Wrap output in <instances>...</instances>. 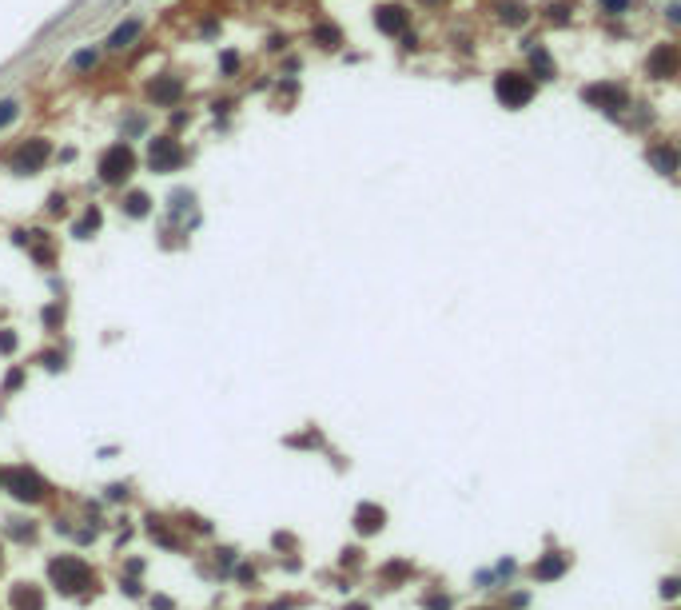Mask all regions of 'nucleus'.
I'll list each match as a JSON object with an SVG mask.
<instances>
[{
  "instance_id": "1",
  "label": "nucleus",
  "mask_w": 681,
  "mask_h": 610,
  "mask_svg": "<svg viewBox=\"0 0 681 610\" xmlns=\"http://www.w3.org/2000/svg\"><path fill=\"white\" fill-rule=\"evenodd\" d=\"M136 168H140V156H136V148H132L128 140L108 144V148L96 156V176H100V183H108V188H124V183L136 176Z\"/></svg>"
},
{
  "instance_id": "2",
  "label": "nucleus",
  "mask_w": 681,
  "mask_h": 610,
  "mask_svg": "<svg viewBox=\"0 0 681 610\" xmlns=\"http://www.w3.org/2000/svg\"><path fill=\"white\" fill-rule=\"evenodd\" d=\"M48 160H52V144L44 140V136H28V140H21L12 148L9 172L12 176H41Z\"/></svg>"
},
{
  "instance_id": "3",
  "label": "nucleus",
  "mask_w": 681,
  "mask_h": 610,
  "mask_svg": "<svg viewBox=\"0 0 681 610\" xmlns=\"http://www.w3.org/2000/svg\"><path fill=\"white\" fill-rule=\"evenodd\" d=\"M183 164H188V148H183L171 132H160V136H151L148 140V168L151 172L171 176V172H180Z\"/></svg>"
},
{
  "instance_id": "4",
  "label": "nucleus",
  "mask_w": 681,
  "mask_h": 610,
  "mask_svg": "<svg viewBox=\"0 0 681 610\" xmlns=\"http://www.w3.org/2000/svg\"><path fill=\"white\" fill-rule=\"evenodd\" d=\"M494 96H498L506 108H522V104L534 100V80L530 72H502L494 80Z\"/></svg>"
},
{
  "instance_id": "5",
  "label": "nucleus",
  "mask_w": 681,
  "mask_h": 610,
  "mask_svg": "<svg viewBox=\"0 0 681 610\" xmlns=\"http://www.w3.org/2000/svg\"><path fill=\"white\" fill-rule=\"evenodd\" d=\"M4 491H12L21 503H41L48 495V483L28 467H12V471H4Z\"/></svg>"
},
{
  "instance_id": "6",
  "label": "nucleus",
  "mask_w": 681,
  "mask_h": 610,
  "mask_svg": "<svg viewBox=\"0 0 681 610\" xmlns=\"http://www.w3.org/2000/svg\"><path fill=\"white\" fill-rule=\"evenodd\" d=\"M144 96H148V104H156V108H176V104L183 100V80L171 76V72H160V76L148 80Z\"/></svg>"
},
{
  "instance_id": "7",
  "label": "nucleus",
  "mask_w": 681,
  "mask_h": 610,
  "mask_svg": "<svg viewBox=\"0 0 681 610\" xmlns=\"http://www.w3.org/2000/svg\"><path fill=\"white\" fill-rule=\"evenodd\" d=\"M52 579H56V587L60 590H84L92 582V574H88V567H84L80 559H68V555H64V559H56L52 562Z\"/></svg>"
},
{
  "instance_id": "8",
  "label": "nucleus",
  "mask_w": 681,
  "mask_h": 610,
  "mask_svg": "<svg viewBox=\"0 0 681 610\" xmlns=\"http://www.w3.org/2000/svg\"><path fill=\"white\" fill-rule=\"evenodd\" d=\"M581 100H586V104H598V108H606V112H613V108H621V104H626V92H621L618 84H594V88L581 92Z\"/></svg>"
},
{
  "instance_id": "9",
  "label": "nucleus",
  "mask_w": 681,
  "mask_h": 610,
  "mask_svg": "<svg viewBox=\"0 0 681 610\" xmlns=\"http://www.w3.org/2000/svg\"><path fill=\"white\" fill-rule=\"evenodd\" d=\"M140 32H144V21L140 16H132V21H120L116 28H112V36L104 44H108L112 52H124V48H132V44L140 41Z\"/></svg>"
},
{
  "instance_id": "10",
  "label": "nucleus",
  "mask_w": 681,
  "mask_h": 610,
  "mask_svg": "<svg viewBox=\"0 0 681 610\" xmlns=\"http://www.w3.org/2000/svg\"><path fill=\"white\" fill-rule=\"evenodd\" d=\"M375 24H379V32H387V36H399V32H407V9H402V4H382V9L375 12Z\"/></svg>"
},
{
  "instance_id": "11",
  "label": "nucleus",
  "mask_w": 681,
  "mask_h": 610,
  "mask_svg": "<svg viewBox=\"0 0 681 610\" xmlns=\"http://www.w3.org/2000/svg\"><path fill=\"white\" fill-rule=\"evenodd\" d=\"M120 208H124V215H128V220H148V215H151V196L140 192V188H128Z\"/></svg>"
},
{
  "instance_id": "12",
  "label": "nucleus",
  "mask_w": 681,
  "mask_h": 610,
  "mask_svg": "<svg viewBox=\"0 0 681 610\" xmlns=\"http://www.w3.org/2000/svg\"><path fill=\"white\" fill-rule=\"evenodd\" d=\"M100 224H104V212L96 208V203H88V208H84V215L72 224V235H76V240H92V235L100 232Z\"/></svg>"
},
{
  "instance_id": "13",
  "label": "nucleus",
  "mask_w": 681,
  "mask_h": 610,
  "mask_svg": "<svg viewBox=\"0 0 681 610\" xmlns=\"http://www.w3.org/2000/svg\"><path fill=\"white\" fill-rule=\"evenodd\" d=\"M72 72L76 76H88V72H96L100 68V48H80V52H72Z\"/></svg>"
},
{
  "instance_id": "14",
  "label": "nucleus",
  "mask_w": 681,
  "mask_h": 610,
  "mask_svg": "<svg viewBox=\"0 0 681 610\" xmlns=\"http://www.w3.org/2000/svg\"><path fill=\"white\" fill-rule=\"evenodd\" d=\"M12 602H16V610H44V599H41V590L36 587H16L12 590Z\"/></svg>"
},
{
  "instance_id": "15",
  "label": "nucleus",
  "mask_w": 681,
  "mask_h": 610,
  "mask_svg": "<svg viewBox=\"0 0 681 610\" xmlns=\"http://www.w3.org/2000/svg\"><path fill=\"white\" fill-rule=\"evenodd\" d=\"M645 160H650V164H658V168H661L665 176H673V172H677V156H673V152H665V148H650V152H645Z\"/></svg>"
},
{
  "instance_id": "16",
  "label": "nucleus",
  "mask_w": 681,
  "mask_h": 610,
  "mask_svg": "<svg viewBox=\"0 0 681 610\" xmlns=\"http://www.w3.org/2000/svg\"><path fill=\"white\" fill-rule=\"evenodd\" d=\"M650 72L653 76H670L673 72V48H658L650 56Z\"/></svg>"
},
{
  "instance_id": "17",
  "label": "nucleus",
  "mask_w": 681,
  "mask_h": 610,
  "mask_svg": "<svg viewBox=\"0 0 681 610\" xmlns=\"http://www.w3.org/2000/svg\"><path fill=\"white\" fill-rule=\"evenodd\" d=\"M311 36L319 41V48H339V44H343V36H339V28H335V24H319Z\"/></svg>"
},
{
  "instance_id": "18",
  "label": "nucleus",
  "mask_w": 681,
  "mask_h": 610,
  "mask_svg": "<svg viewBox=\"0 0 681 610\" xmlns=\"http://www.w3.org/2000/svg\"><path fill=\"white\" fill-rule=\"evenodd\" d=\"M530 72L538 76V80H550V76H554L550 56H546V52H530Z\"/></svg>"
},
{
  "instance_id": "19",
  "label": "nucleus",
  "mask_w": 681,
  "mask_h": 610,
  "mask_svg": "<svg viewBox=\"0 0 681 610\" xmlns=\"http://www.w3.org/2000/svg\"><path fill=\"white\" fill-rule=\"evenodd\" d=\"M382 527V510L379 507H359V530H379Z\"/></svg>"
},
{
  "instance_id": "20",
  "label": "nucleus",
  "mask_w": 681,
  "mask_h": 610,
  "mask_svg": "<svg viewBox=\"0 0 681 610\" xmlns=\"http://www.w3.org/2000/svg\"><path fill=\"white\" fill-rule=\"evenodd\" d=\"M16 116H21V100H12V96H9V100H0V132H4Z\"/></svg>"
},
{
  "instance_id": "21",
  "label": "nucleus",
  "mask_w": 681,
  "mask_h": 610,
  "mask_svg": "<svg viewBox=\"0 0 681 610\" xmlns=\"http://www.w3.org/2000/svg\"><path fill=\"white\" fill-rule=\"evenodd\" d=\"M56 323H64V304L60 299H52V304L44 307V327H56Z\"/></svg>"
},
{
  "instance_id": "22",
  "label": "nucleus",
  "mask_w": 681,
  "mask_h": 610,
  "mask_svg": "<svg viewBox=\"0 0 681 610\" xmlns=\"http://www.w3.org/2000/svg\"><path fill=\"white\" fill-rule=\"evenodd\" d=\"M48 215H68V196H64V192H52L48 196Z\"/></svg>"
},
{
  "instance_id": "23",
  "label": "nucleus",
  "mask_w": 681,
  "mask_h": 610,
  "mask_svg": "<svg viewBox=\"0 0 681 610\" xmlns=\"http://www.w3.org/2000/svg\"><path fill=\"white\" fill-rule=\"evenodd\" d=\"M220 72H223V76H235V72H240V52H223V56H220Z\"/></svg>"
},
{
  "instance_id": "24",
  "label": "nucleus",
  "mask_w": 681,
  "mask_h": 610,
  "mask_svg": "<svg viewBox=\"0 0 681 610\" xmlns=\"http://www.w3.org/2000/svg\"><path fill=\"white\" fill-rule=\"evenodd\" d=\"M502 21H506V24L526 21V9H518V4H506V9H502Z\"/></svg>"
},
{
  "instance_id": "25",
  "label": "nucleus",
  "mask_w": 681,
  "mask_h": 610,
  "mask_svg": "<svg viewBox=\"0 0 681 610\" xmlns=\"http://www.w3.org/2000/svg\"><path fill=\"white\" fill-rule=\"evenodd\" d=\"M41 363L48 367V371H60V367H64V355H60V351H44Z\"/></svg>"
},
{
  "instance_id": "26",
  "label": "nucleus",
  "mask_w": 681,
  "mask_h": 610,
  "mask_svg": "<svg viewBox=\"0 0 681 610\" xmlns=\"http://www.w3.org/2000/svg\"><path fill=\"white\" fill-rule=\"evenodd\" d=\"M566 12H570L566 4H550V9H546V16H550V21H558V24H566V21H570Z\"/></svg>"
},
{
  "instance_id": "27",
  "label": "nucleus",
  "mask_w": 681,
  "mask_h": 610,
  "mask_svg": "<svg viewBox=\"0 0 681 610\" xmlns=\"http://www.w3.org/2000/svg\"><path fill=\"white\" fill-rule=\"evenodd\" d=\"M0 351H4V355L16 351V336H12V331H0Z\"/></svg>"
},
{
  "instance_id": "28",
  "label": "nucleus",
  "mask_w": 681,
  "mask_h": 610,
  "mask_svg": "<svg viewBox=\"0 0 681 610\" xmlns=\"http://www.w3.org/2000/svg\"><path fill=\"white\" fill-rule=\"evenodd\" d=\"M601 9L606 12H626L630 9V0H601Z\"/></svg>"
},
{
  "instance_id": "29",
  "label": "nucleus",
  "mask_w": 681,
  "mask_h": 610,
  "mask_svg": "<svg viewBox=\"0 0 681 610\" xmlns=\"http://www.w3.org/2000/svg\"><path fill=\"white\" fill-rule=\"evenodd\" d=\"M21 383H24V371H12V375L4 379V391H16Z\"/></svg>"
},
{
  "instance_id": "30",
  "label": "nucleus",
  "mask_w": 681,
  "mask_h": 610,
  "mask_svg": "<svg viewBox=\"0 0 681 610\" xmlns=\"http://www.w3.org/2000/svg\"><path fill=\"white\" fill-rule=\"evenodd\" d=\"M211 112H215V116H227V112H231V100H211Z\"/></svg>"
},
{
  "instance_id": "31",
  "label": "nucleus",
  "mask_w": 681,
  "mask_h": 610,
  "mask_svg": "<svg viewBox=\"0 0 681 610\" xmlns=\"http://www.w3.org/2000/svg\"><path fill=\"white\" fill-rule=\"evenodd\" d=\"M558 570H562V562H542L538 574H558Z\"/></svg>"
},
{
  "instance_id": "32",
  "label": "nucleus",
  "mask_w": 681,
  "mask_h": 610,
  "mask_svg": "<svg viewBox=\"0 0 681 610\" xmlns=\"http://www.w3.org/2000/svg\"><path fill=\"white\" fill-rule=\"evenodd\" d=\"M191 116L188 112H171V128H183V124H188Z\"/></svg>"
},
{
  "instance_id": "33",
  "label": "nucleus",
  "mask_w": 681,
  "mask_h": 610,
  "mask_svg": "<svg viewBox=\"0 0 681 610\" xmlns=\"http://www.w3.org/2000/svg\"><path fill=\"white\" fill-rule=\"evenodd\" d=\"M670 16H673V21H681V4H670Z\"/></svg>"
},
{
  "instance_id": "34",
  "label": "nucleus",
  "mask_w": 681,
  "mask_h": 610,
  "mask_svg": "<svg viewBox=\"0 0 681 610\" xmlns=\"http://www.w3.org/2000/svg\"><path fill=\"white\" fill-rule=\"evenodd\" d=\"M0 487H4V475H0Z\"/></svg>"
}]
</instances>
